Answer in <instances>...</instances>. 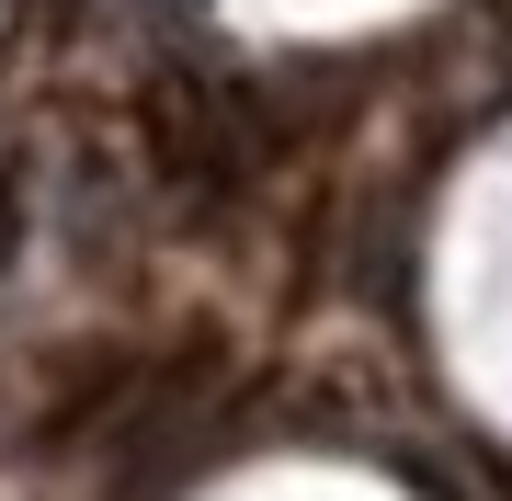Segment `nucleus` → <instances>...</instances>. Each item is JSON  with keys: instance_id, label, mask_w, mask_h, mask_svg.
I'll return each mask as SVG.
<instances>
[{"instance_id": "nucleus-1", "label": "nucleus", "mask_w": 512, "mask_h": 501, "mask_svg": "<svg viewBox=\"0 0 512 501\" xmlns=\"http://www.w3.org/2000/svg\"><path fill=\"white\" fill-rule=\"evenodd\" d=\"M12 240H23V171L0 160V262H12Z\"/></svg>"}]
</instances>
